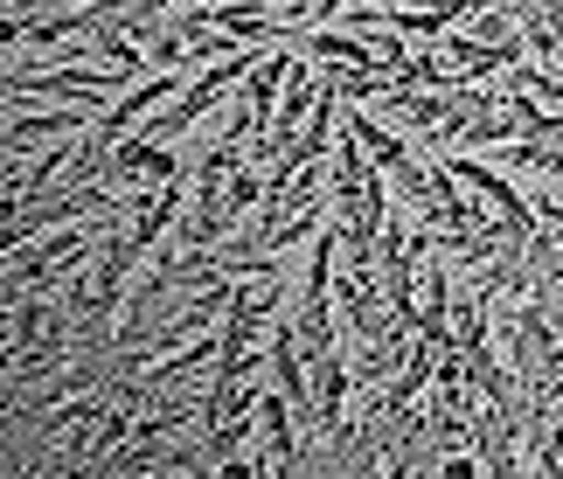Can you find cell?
I'll use <instances>...</instances> for the list:
<instances>
[{"label": "cell", "mask_w": 563, "mask_h": 479, "mask_svg": "<svg viewBox=\"0 0 563 479\" xmlns=\"http://www.w3.org/2000/svg\"><path fill=\"white\" fill-rule=\"evenodd\" d=\"M125 215V209H119ZM119 215H91V223H63V230H42L29 244L8 250V278H0V299H21V292H63L70 278L98 257L104 230L119 223Z\"/></svg>", "instance_id": "cell-1"}, {"label": "cell", "mask_w": 563, "mask_h": 479, "mask_svg": "<svg viewBox=\"0 0 563 479\" xmlns=\"http://www.w3.org/2000/svg\"><path fill=\"white\" fill-rule=\"evenodd\" d=\"M188 160H181V146H167L154 133H125L112 140V154H104V174L98 181L104 188H119V194H133V188H167V181H181Z\"/></svg>", "instance_id": "cell-2"}]
</instances>
